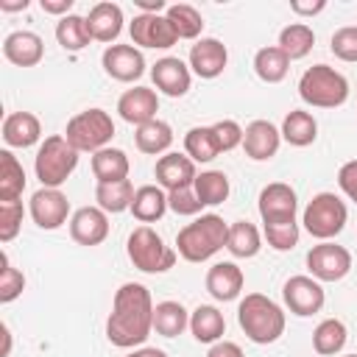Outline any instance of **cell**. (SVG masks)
Returning <instances> with one entry per match:
<instances>
[{
  "label": "cell",
  "instance_id": "1",
  "mask_svg": "<svg viewBox=\"0 0 357 357\" xmlns=\"http://www.w3.org/2000/svg\"><path fill=\"white\" fill-rule=\"evenodd\" d=\"M153 298L151 290L139 282H126L117 287L112 312L106 321V337L117 349H134L148 340L153 332Z\"/></svg>",
  "mask_w": 357,
  "mask_h": 357
},
{
  "label": "cell",
  "instance_id": "2",
  "mask_svg": "<svg viewBox=\"0 0 357 357\" xmlns=\"http://www.w3.org/2000/svg\"><path fill=\"white\" fill-rule=\"evenodd\" d=\"M237 324L251 343L268 346L284 335L287 321H284V310L273 298H268L262 293H248L237 304Z\"/></svg>",
  "mask_w": 357,
  "mask_h": 357
},
{
  "label": "cell",
  "instance_id": "3",
  "mask_svg": "<svg viewBox=\"0 0 357 357\" xmlns=\"http://www.w3.org/2000/svg\"><path fill=\"white\" fill-rule=\"evenodd\" d=\"M226 240H229V223L220 215L209 212L195 218L176 234V251L187 262H206L220 248H226Z\"/></svg>",
  "mask_w": 357,
  "mask_h": 357
},
{
  "label": "cell",
  "instance_id": "4",
  "mask_svg": "<svg viewBox=\"0 0 357 357\" xmlns=\"http://www.w3.org/2000/svg\"><path fill=\"white\" fill-rule=\"evenodd\" d=\"M298 95L307 106L337 109L349 100V81L329 64H312L298 78Z\"/></svg>",
  "mask_w": 357,
  "mask_h": 357
},
{
  "label": "cell",
  "instance_id": "5",
  "mask_svg": "<svg viewBox=\"0 0 357 357\" xmlns=\"http://www.w3.org/2000/svg\"><path fill=\"white\" fill-rule=\"evenodd\" d=\"M78 167V151L64 139V134H50L42 139L36 156H33V170L42 187L59 190L70 173Z\"/></svg>",
  "mask_w": 357,
  "mask_h": 357
},
{
  "label": "cell",
  "instance_id": "6",
  "mask_svg": "<svg viewBox=\"0 0 357 357\" xmlns=\"http://www.w3.org/2000/svg\"><path fill=\"white\" fill-rule=\"evenodd\" d=\"M112 137H114V120L103 109H84L75 117H70V123L64 128V139L78 153H84V151L98 153V151L109 148Z\"/></svg>",
  "mask_w": 357,
  "mask_h": 357
},
{
  "label": "cell",
  "instance_id": "7",
  "mask_svg": "<svg viewBox=\"0 0 357 357\" xmlns=\"http://www.w3.org/2000/svg\"><path fill=\"white\" fill-rule=\"evenodd\" d=\"M126 251H128L131 265L142 273H165L176 265V257H178V251L165 245V240L151 226H137L128 234Z\"/></svg>",
  "mask_w": 357,
  "mask_h": 357
},
{
  "label": "cell",
  "instance_id": "8",
  "mask_svg": "<svg viewBox=\"0 0 357 357\" xmlns=\"http://www.w3.org/2000/svg\"><path fill=\"white\" fill-rule=\"evenodd\" d=\"M346 220H349V209L335 192L312 195V201L304 206V215H301V223H304L307 234L321 240V243L337 237L343 231Z\"/></svg>",
  "mask_w": 357,
  "mask_h": 357
},
{
  "label": "cell",
  "instance_id": "9",
  "mask_svg": "<svg viewBox=\"0 0 357 357\" xmlns=\"http://www.w3.org/2000/svg\"><path fill=\"white\" fill-rule=\"evenodd\" d=\"M307 268L318 282H340L351 271V254L349 248L326 240L307 251Z\"/></svg>",
  "mask_w": 357,
  "mask_h": 357
},
{
  "label": "cell",
  "instance_id": "10",
  "mask_svg": "<svg viewBox=\"0 0 357 357\" xmlns=\"http://www.w3.org/2000/svg\"><path fill=\"white\" fill-rule=\"evenodd\" d=\"M259 218L265 226H273V223H293L296 220V212H298V198H296V190L284 181H273L268 187H262L259 192Z\"/></svg>",
  "mask_w": 357,
  "mask_h": 357
},
{
  "label": "cell",
  "instance_id": "11",
  "mask_svg": "<svg viewBox=\"0 0 357 357\" xmlns=\"http://www.w3.org/2000/svg\"><path fill=\"white\" fill-rule=\"evenodd\" d=\"M282 298H284V307L298 315V318H307V315H315L321 312L326 296H324V287L318 279L312 276H290L282 287Z\"/></svg>",
  "mask_w": 357,
  "mask_h": 357
},
{
  "label": "cell",
  "instance_id": "12",
  "mask_svg": "<svg viewBox=\"0 0 357 357\" xmlns=\"http://www.w3.org/2000/svg\"><path fill=\"white\" fill-rule=\"evenodd\" d=\"M128 33H131L134 47L139 45V47L165 50L178 42V33L173 31V25L165 14H137L128 25Z\"/></svg>",
  "mask_w": 357,
  "mask_h": 357
},
{
  "label": "cell",
  "instance_id": "13",
  "mask_svg": "<svg viewBox=\"0 0 357 357\" xmlns=\"http://www.w3.org/2000/svg\"><path fill=\"white\" fill-rule=\"evenodd\" d=\"M28 212L33 218V223L39 229H59L61 223H67V215H70V201L61 190H53V187H42L31 195V204H28Z\"/></svg>",
  "mask_w": 357,
  "mask_h": 357
},
{
  "label": "cell",
  "instance_id": "14",
  "mask_svg": "<svg viewBox=\"0 0 357 357\" xmlns=\"http://www.w3.org/2000/svg\"><path fill=\"white\" fill-rule=\"evenodd\" d=\"M100 64L109 78L123 84H131L145 73V56L134 45H109L100 56Z\"/></svg>",
  "mask_w": 357,
  "mask_h": 357
},
{
  "label": "cell",
  "instance_id": "15",
  "mask_svg": "<svg viewBox=\"0 0 357 357\" xmlns=\"http://www.w3.org/2000/svg\"><path fill=\"white\" fill-rule=\"evenodd\" d=\"M229 64V50L220 39L215 36H204L190 47V70L198 78H218Z\"/></svg>",
  "mask_w": 357,
  "mask_h": 357
},
{
  "label": "cell",
  "instance_id": "16",
  "mask_svg": "<svg viewBox=\"0 0 357 357\" xmlns=\"http://www.w3.org/2000/svg\"><path fill=\"white\" fill-rule=\"evenodd\" d=\"M282 145V131L271 120H254L243 128V151L254 162H268Z\"/></svg>",
  "mask_w": 357,
  "mask_h": 357
},
{
  "label": "cell",
  "instance_id": "17",
  "mask_svg": "<svg viewBox=\"0 0 357 357\" xmlns=\"http://www.w3.org/2000/svg\"><path fill=\"white\" fill-rule=\"evenodd\" d=\"M70 237L78 245H100L109 237V215L100 206H81L70 218Z\"/></svg>",
  "mask_w": 357,
  "mask_h": 357
},
{
  "label": "cell",
  "instance_id": "18",
  "mask_svg": "<svg viewBox=\"0 0 357 357\" xmlns=\"http://www.w3.org/2000/svg\"><path fill=\"white\" fill-rule=\"evenodd\" d=\"M151 78H153V86L159 92H165L167 98H181L190 92V84H192V73L190 67L176 59V56H165L159 59L153 67H151Z\"/></svg>",
  "mask_w": 357,
  "mask_h": 357
},
{
  "label": "cell",
  "instance_id": "19",
  "mask_svg": "<svg viewBox=\"0 0 357 357\" xmlns=\"http://www.w3.org/2000/svg\"><path fill=\"white\" fill-rule=\"evenodd\" d=\"M153 176H156V184L167 192L173 190H184V187H192L195 181V162L187 156V153H165L156 159V167H153Z\"/></svg>",
  "mask_w": 357,
  "mask_h": 357
},
{
  "label": "cell",
  "instance_id": "20",
  "mask_svg": "<svg viewBox=\"0 0 357 357\" xmlns=\"http://www.w3.org/2000/svg\"><path fill=\"white\" fill-rule=\"evenodd\" d=\"M117 112L126 123L131 126H142V123H151L156 120V112H159V95L151 89V86H134V89H126L117 100Z\"/></svg>",
  "mask_w": 357,
  "mask_h": 357
},
{
  "label": "cell",
  "instance_id": "21",
  "mask_svg": "<svg viewBox=\"0 0 357 357\" xmlns=\"http://www.w3.org/2000/svg\"><path fill=\"white\" fill-rule=\"evenodd\" d=\"M3 56L17 67H36L45 56V42L33 31H14L3 39Z\"/></svg>",
  "mask_w": 357,
  "mask_h": 357
},
{
  "label": "cell",
  "instance_id": "22",
  "mask_svg": "<svg viewBox=\"0 0 357 357\" xmlns=\"http://www.w3.org/2000/svg\"><path fill=\"white\" fill-rule=\"evenodd\" d=\"M245 276L234 262H215L206 271V290L215 301H234L243 293Z\"/></svg>",
  "mask_w": 357,
  "mask_h": 357
},
{
  "label": "cell",
  "instance_id": "23",
  "mask_svg": "<svg viewBox=\"0 0 357 357\" xmlns=\"http://www.w3.org/2000/svg\"><path fill=\"white\" fill-rule=\"evenodd\" d=\"M86 25H89V33L92 39L98 42H114L123 31V8L117 3H95L86 14Z\"/></svg>",
  "mask_w": 357,
  "mask_h": 357
},
{
  "label": "cell",
  "instance_id": "24",
  "mask_svg": "<svg viewBox=\"0 0 357 357\" xmlns=\"http://www.w3.org/2000/svg\"><path fill=\"white\" fill-rule=\"evenodd\" d=\"M42 137V123L31 112H11L3 120V139L8 148H31Z\"/></svg>",
  "mask_w": 357,
  "mask_h": 357
},
{
  "label": "cell",
  "instance_id": "25",
  "mask_svg": "<svg viewBox=\"0 0 357 357\" xmlns=\"http://www.w3.org/2000/svg\"><path fill=\"white\" fill-rule=\"evenodd\" d=\"M165 212H167V192L159 184H142V187H137L134 201H131V215L142 226L156 223Z\"/></svg>",
  "mask_w": 357,
  "mask_h": 357
},
{
  "label": "cell",
  "instance_id": "26",
  "mask_svg": "<svg viewBox=\"0 0 357 357\" xmlns=\"http://www.w3.org/2000/svg\"><path fill=\"white\" fill-rule=\"evenodd\" d=\"M190 332L198 343H218L226 332V318L218 307L201 304L190 312Z\"/></svg>",
  "mask_w": 357,
  "mask_h": 357
},
{
  "label": "cell",
  "instance_id": "27",
  "mask_svg": "<svg viewBox=\"0 0 357 357\" xmlns=\"http://www.w3.org/2000/svg\"><path fill=\"white\" fill-rule=\"evenodd\" d=\"M279 131H282V139L290 142L293 148H307L318 137V120L304 109H293L284 114Z\"/></svg>",
  "mask_w": 357,
  "mask_h": 357
},
{
  "label": "cell",
  "instance_id": "28",
  "mask_svg": "<svg viewBox=\"0 0 357 357\" xmlns=\"http://www.w3.org/2000/svg\"><path fill=\"white\" fill-rule=\"evenodd\" d=\"M128 156L120 148H103L98 153H92V173L98 178V184H109V181H123L128 178Z\"/></svg>",
  "mask_w": 357,
  "mask_h": 357
},
{
  "label": "cell",
  "instance_id": "29",
  "mask_svg": "<svg viewBox=\"0 0 357 357\" xmlns=\"http://www.w3.org/2000/svg\"><path fill=\"white\" fill-rule=\"evenodd\" d=\"M262 248V234L254 223L248 220H234L229 226V240H226V251L237 259H251L257 257Z\"/></svg>",
  "mask_w": 357,
  "mask_h": 357
},
{
  "label": "cell",
  "instance_id": "30",
  "mask_svg": "<svg viewBox=\"0 0 357 357\" xmlns=\"http://www.w3.org/2000/svg\"><path fill=\"white\" fill-rule=\"evenodd\" d=\"M287 70H290V59L282 53L279 45H268V47H259L257 50V56H254V73H257L259 81L279 84V81H284Z\"/></svg>",
  "mask_w": 357,
  "mask_h": 357
},
{
  "label": "cell",
  "instance_id": "31",
  "mask_svg": "<svg viewBox=\"0 0 357 357\" xmlns=\"http://www.w3.org/2000/svg\"><path fill=\"white\" fill-rule=\"evenodd\" d=\"M190 326V312L178 301H159L153 307V329L162 337H178Z\"/></svg>",
  "mask_w": 357,
  "mask_h": 357
},
{
  "label": "cell",
  "instance_id": "32",
  "mask_svg": "<svg viewBox=\"0 0 357 357\" xmlns=\"http://www.w3.org/2000/svg\"><path fill=\"white\" fill-rule=\"evenodd\" d=\"M134 142H137V148H139L142 153H151V156L165 153V151L173 145V128H170V123H165V120L156 117V120H151V123L137 126Z\"/></svg>",
  "mask_w": 357,
  "mask_h": 357
},
{
  "label": "cell",
  "instance_id": "33",
  "mask_svg": "<svg viewBox=\"0 0 357 357\" xmlns=\"http://www.w3.org/2000/svg\"><path fill=\"white\" fill-rule=\"evenodd\" d=\"M134 184L128 178L123 181H109V184H98L95 187V201L98 206L106 212V215H117V212H126L131 209V201H134Z\"/></svg>",
  "mask_w": 357,
  "mask_h": 357
},
{
  "label": "cell",
  "instance_id": "34",
  "mask_svg": "<svg viewBox=\"0 0 357 357\" xmlns=\"http://www.w3.org/2000/svg\"><path fill=\"white\" fill-rule=\"evenodd\" d=\"M312 45H315V33L307 22H290L279 31V47L290 61L304 59L312 50Z\"/></svg>",
  "mask_w": 357,
  "mask_h": 357
},
{
  "label": "cell",
  "instance_id": "35",
  "mask_svg": "<svg viewBox=\"0 0 357 357\" xmlns=\"http://www.w3.org/2000/svg\"><path fill=\"white\" fill-rule=\"evenodd\" d=\"M192 190H195V195L204 206H218L229 198L231 187H229V176L223 170H204V173L195 176Z\"/></svg>",
  "mask_w": 357,
  "mask_h": 357
},
{
  "label": "cell",
  "instance_id": "36",
  "mask_svg": "<svg viewBox=\"0 0 357 357\" xmlns=\"http://www.w3.org/2000/svg\"><path fill=\"white\" fill-rule=\"evenodd\" d=\"M25 190V170L11 151H0V201H20Z\"/></svg>",
  "mask_w": 357,
  "mask_h": 357
},
{
  "label": "cell",
  "instance_id": "37",
  "mask_svg": "<svg viewBox=\"0 0 357 357\" xmlns=\"http://www.w3.org/2000/svg\"><path fill=\"white\" fill-rule=\"evenodd\" d=\"M56 42L64 47V50H84L89 42H92V33H89V25H86V17H78V14H67L56 22Z\"/></svg>",
  "mask_w": 357,
  "mask_h": 357
},
{
  "label": "cell",
  "instance_id": "38",
  "mask_svg": "<svg viewBox=\"0 0 357 357\" xmlns=\"http://www.w3.org/2000/svg\"><path fill=\"white\" fill-rule=\"evenodd\" d=\"M184 151L192 162H212L220 153L218 137L212 126H195L184 134Z\"/></svg>",
  "mask_w": 357,
  "mask_h": 357
},
{
  "label": "cell",
  "instance_id": "39",
  "mask_svg": "<svg viewBox=\"0 0 357 357\" xmlns=\"http://www.w3.org/2000/svg\"><path fill=\"white\" fill-rule=\"evenodd\" d=\"M346 337H349L346 324L337 321V318H326L312 332V349L318 354H324V357H332V354H337L346 346Z\"/></svg>",
  "mask_w": 357,
  "mask_h": 357
},
{
  "label": "cell",
  "instance_id": "40",
  "mask_svg": "<svg viewBox=\"0 0 357 357\" xmlns=\"http://www.w3.org/2000/svg\"><path fill=\"white\" fill-rule=\"evenodd\" d=\"M165 17L170 20V25L178 33V39H198L201 31H204V20H201L198 8L190 6V3H173V6H167Z\"/></svg>",
  "mask_w": 357,
  "mask_h": 357
},
{
  "label": "cell",
  "instance_id": "41",
  "mask_svg": "<svg viewBox=\"0 0 357 357\" xmlns=\"http://www.w3.org/2000/svg\"><path fill=\"white\" fill-rule=\"evenodd\" d=\"M25 290V273L17 271L11 262H8V254L3 251L0 254V301L3 304H11L14 298H20Z\"/></svg>",
  "mask_w": 357,
  "mask_h": 357
},
{
  "label": "cell",
  "instance_id": "42",
  "mask_svg": "<svg viewBox=\"0 0 357 357\" xmlns=\"http://www.w3.org/2000/svg\"><path fill=\"white\" fill-rule=\"evenodd\" d=\"M268 245L273 251H290L298 245V223H273V226H265L262 229Z\"/></svg>",
  "mask_w": 357,
  "mask_h": 357
},
{
  "label": "cell",
  "instance_id": "43",
  "mask_svg": "<svg viewBox=\"0 0 357 357\" xmlns=\"http://www.w3.org/2000/svg\"><path fill=\"white\" fill-rule=\"evenodd\" d=\"M22 226V204L20 201H0V240L11 243Z\"/></svg>",
  "mask_w": 357,
  "mask_h": 357
},
{
  "label": "cell",
  "instance_id": "44",
  "mask_svg": "<svg viewBox=\"0 0 357 357\" xmlns=\"http://www.w3.org/2000/svg\"><path fill=\"white\" fill-rule=\"evenodd\" d=\"M329 47L340 61H357V25L337 28L329 39Z\"/></svg>",
  "mask_w": 357,
  "mask_h": 357
},
{
  "label": "cell",
  "instance_id": "45",
  "mask_svg": "<svg viewBox=\"0 0 357 357\" xmlns=\"http://www.w3.org/2000/svg\"><path fill=\"white\" fill-rule=\"evenodd\" d=\"M201 201L195 195L192 187H184V190H173L167 192V209H173L176 215H198L201 212Z\"/></svg>",
  "mask_w": 357,
  "mask_h": 357
},
{
  "label": "cell",
  "instance_id": "46",
  "mask_svg": "<svg viewBox=\"0 0 357 357\" xmlns=\"http://www.w3.org/2000/svg\"><path fill=\"white\" fill-rule=\"evenodd\" d=\"M212 128H215V137H218L220 153L234 151L237 145H243V128H240V123H237V120H218Z\"/></svg>",
  "mask_w": 357,
  "mask_h": 357
},
{
  "label": "cell",
  "instance_id": "47",
  "mask_svg": "<svg viewBox=\"0 0 357 357\" xmlns=\"http://www.w3.org/2000/svg\"><path fill=\"white\" fill-rule=\"evenodd\" d=\"M337 184H340V190L346 192V198L357 204V159L340 165V170H337Z\"/></svg>",
  "mask_w": 357,
  "mask_h": 357
},
{
  "label": "cell",
  "instance_id": "48",
  "mask_svg": "<svg viewBox=\"0 0 357 357\" xmlns=\"http://www.w3.org/2000/svg\"><path fill=\"white\" fill-rule=\"evenodd\" d=\"M206 357H245V354H243V349H240L237 343H231V340H218V343L209 346Z\"/></svg>",
  "mask_w": 357,
  "mask_h": 357
},
{
  "label": "cell",
  "instance_id": "49",
  "mask_svg": "<svg viewBox=\"0 0 357 357\" xmlns=\"http://www.w3.org/2000/svg\"><path fill=\"white\" fill-rule=\"evenodd\" d=\"M326 8V0H315V3H301V0H293L290 3V11L298 14V17H315Z\"/></svg>",
  "mask_w": 357,
  "mask_h": 357
},
{
  "label": "cell",
  "instance_id": "50",
  "mask_svg": "<svg viewBox=\"0 0 357 357\" xmlns=\"http://www.w3.org/2000/svg\"><path fill=\"white\" fill-rule=\"evenodd\" d=\"M39 6L45 14H64L67 17L73 8V0H39Z\"/></svg>",
  "mask_w": 357,
  "mask_h": 357
},
{
  "label": "cell",
  "instance_id": "51",
  "mask_svg": "<svg viewBox=\"0 0 357 357\" xmlns=\"http://www.w3.org/2000/svg\"><path fill=\"white\" fill-rule=\"evenodd\" d=\"M134 3L142 8V14H159V11H167L165 0H134Z\"/></svg>",
  "mask_w": 357,
  "mask_h": 357
},
{
  "label": "cell",
  "instance_id": "52",
  "mask_svg": "<svg viewBox=\"0 0 357 357\" xmlns=\"http://www.w3.org/2000/svg\"><path fill=\"white\" fill-rule=\"evenodd\" d=\"M126 357H167V351H162V349H156V346H142V349L128 351Z\"/></svg>",
  "mask_w": 357,
  "mask_h": 357
},
{
  "label": "cell",
  "instance_id": "53",
  "mask_svg": "<svg viewBox=\"0 0 357 357\" xmlns=\"http://www.w3.org/2000/svg\"><path fill=\"white\" fill-rule=\"evenodd\" d=\"M28 0H0V11H25Z\"/></svg>",
  "mask_w": 357,
  "mask_h": 357
},
{
  "label": "cell",
  "instance_id": "54",
  "mask_svg": "<svg viewBox=\"0 0 357 357\" xmlns=\"http://www.w3.org/2000/svg\"><path fill=\"white\" fill-rule=\"evenodd\" d=\"M8 351H11V332H8V326L3 324V354H0V357H8Z\"/></svg>",
  "mask_w": 357,
  "mask_h": 357
},
{
  "label": "cell",
  "instance_id": "55",
  "mask_svg": "<svg viewBox=\"0 0 357 357\" xmlns=\"http://www.w3.org/2000/svg\"><path fill=\"white\" fill-rule=\"evenodd\" d=\"M346 357H357V354H346Z\"/></svg>",
  "mask_w": 357,
  "mask_h": 357
}]
</instances>
